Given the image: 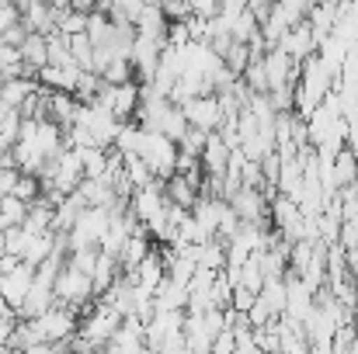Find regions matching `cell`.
<instances>
[{"label": "cell", "instance_id": "cell-1", "mask_svg": "<svg viewBox=\"0 0 358 354\" xmlns=\"http://www.w3.org/2000/svg\"><path fill=\"white\" fill-rule=\"evenodd\" d=\"M181 112H185V118H188V125H192V128H199V132H206V135H213V128L227 125L223 101H220L216 94H202V98H195V101L181 105Z\"/></svg>", "mask_w": 358, "mask_h": 354}, {"label": "cell", "instance_id": "cell-2", "mask_svg": "<svg viewBox=\"0 0 358 354\" xmlns=\"http://www.w3.org/2000/svg\"><path fill=\"white\" fill-rule=\"evenodd\" d=\"M230 209L237 212V219L243 223H261L264 219V212H268V202H264V195L257 191V188H240L230 195Z\"/></svg>", "mask_w": 358, "mask_h": 354}]
</instances>
